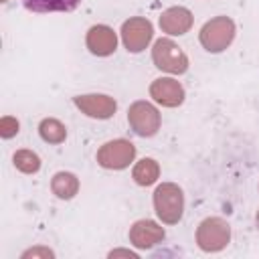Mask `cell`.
<instances>
[{
	"mask_svg": "<svg viewBox=\"0 0 259 259\" xmlns=\"http://www.w3.org/2000/svg\"><path fill=\"white\" fill-rule=\"evenodd\" d=\"M150 95L164 107H176L184 101V87L170 77H160L150 85Z\"/></svg>",
	"mask_w": 259,
	"mask_h": 259,
	"instance_id": "9",
	"label": "cell"
},
{
	"mask_svg": "<svg viewBox=\"0 0 259 259\" xmlns=\"http://www.w3.org/2000/svg\"><path fill=\"white\" fill-rule=\"evenodd\" d=\"M85 42H87V49H89L93 55H97V57H107V55H111V53L115 51V47H117V36H115V32H113V28H109L107 24H95V26L89 28Z\"/></svg>",
	"mask_w": 259,
	"mask_h": 259,
	"instance_id": "10",
	"label": "cell"
},
{
	"mask_svg": "<svg viewBox=\"0 0 259 259\" xmlns=\"http://www.w3.org/2000/svg\"><path fill=\"white\" fill-rule=\"evenodd\" d=\"M81 0H22L30 12H71Z\"/></svg>",
	"mask_w": 259,
	"mask_h": 259,
	"instance_id": "14",
	"label": "cell"
},
{
	"mask_svg": "<svg viewBox=\"0 0 259 259\" xmlns=\"http://www.w3.org/2000/svg\"><path fill=\"white\" fill-rule=\"evenodd\" d=\"M192 26V14L184 6H172L162 12L160 16V28L168 34H184Z\"/></svg>",
	"mask_w": 259,
	"mask_h": 259,
	"instance_id": "12",
	"label": "cell"
},
{
	"mask_svg": "<svg viewBox=\"0 0 259 259\" xmlns=\"http://www.w3.org/2000/svg\"><path fill=\"white\" fill-rule=\"evenodd\" d=\"M0 134H2V138H12L14 134H18V121L10 115L2 117L0 119Z\"/></svg>",
	"mask_w": 259,
	"mask_h": 259,
	"instance_id": "18",
	"label": "cell"
},
{
	"mask_svg": "<svg viewBox=\"0 0 259 259\" xmlns=\"http://www.w3.org/2000/svg\"><path fill=\"white\" fill-rule=\"evenodd\" d=\"M152 34H154V28H152V22L148 18L136 16V18H130L121 24V40L130 53L144 51L150 45Z\"/></svg>",
	"mask_w": 259,
	"mask_h": 259,
	"instance_id": "7",
	"label": "cell"
},
{
	"mask_svg": "<svg viewBox=\"0 0 259 259\" xmlns=\"http://www.w3.org/2000/svg\"><path fill=\"white\" fill-rule=\"evenodd\" d=\"M229 239H231V227L221 217H208L196 229V243L206 253L225 249Z\"/></svg>",
	"mask_w": 259,
	"mask_h": 259,
	"instance_id": "3",
	"label": "cell"
},
{
	"mask_svg": "<svg viewBox=\"0 0 259 259\" xmlns=\"http://www.w3.org/2000/svg\"><path fill=\"white\" fill-rule=\"evenodd\" d=\"M132 176H134V180H136L140 186H150V184H154V182L158 180V176H160V166H158L156 160L144 158V160H140V162L134 166Z\"/></svg>",
	"mask_w": 259,
	"mask_h": 259,
	"instance_id": "15",
	"label": "cell"
},
{
	"mask_svg": "<svg viewBox=\"0 0 259 259\" xmlns=\"http://www.w3.org/2000/svg\"><path fill=\"white\" fill-rule=\"evenodd\" d=\"M152 61L158 69H162L166 73H172V75H182L188 69V57L170 38H158L154 42Z\"/></svg>",
	"mask_w": 259,
	"mask_h": 259,
	"instance_id": "4",
	"label": "cell"
},
{
	"mask_svg": "<svg viewBox=\"0 0 259 259\" xmlns=\"http://www.w3.org/2000/svg\"><path fill=\"white\" fill-rule=\"evenodd\" d=\"M136 158V146L127 140H113L99 148L97 162L107 170H121Z\"/></svg>",
	"mask_w": 259,
	"mask_h": 259,
	"instance_id": "6",
	"label": "cell"
},
{
	"mask_svg": "<svg viewBox=\"0 0 259 259\" xmlns=\"http://www.w3.org/2000/svg\"><path fill=\"white\" fill-rule=\"evenodd\" d=\"M162 239H164V229L150 219L136 221L130 229V241L140 249H150L162 243Z\"/></svg>",
	"mask_w": 259,
	"mask_h": 259,
	"instance_id": "11",
	"label": "cell"
},
{
	"mask_svg": "<svg viewBox=\"0 0 259 259\" xmlns=\"http://www.w3.org/2000/svg\"><path fill=\"white\" fill-rule=\"evenodd\" d=\"M38 134H40V138H42L45 142H49V144H61V142L67 138V127H65L59 119L47 117V119L40 121Z\"/></svg>",
	"mask_w": 259,
	"mask_h": 259,
	"instance_id": "16",
	"label": "cell"
},
{
	"mask_svg": "<svg viewBox=\"0 0 259 259\" xmlns=\"http://www.w3.org/2000/svg\"><path fill=\"white\" fill-rule=\"evenodd\" d=\"M154 210L158 219L166 225H176L182 219L184 210V194L178 184L164 182L154 192Z\"/></svg>",
	"mask_w": 259,
	"mask_h": 259,
	"instance_id": "1",
	"label": "cell"
},
{
	"mask_svg": "<svg viewBox=\"0 0 259 259\" xmlns=\"http://www.w3.org/2000/svg\"><path fill=\"white\" fill-rule=\"evenodd\" d=\"M12 160H14V166L24 174H34L40 168V158L32 150H18Z\"/></svg>",
	"mask_w": 259,
	"mask_h": 259,
	"instance_id": "17",
	"label": "cell"
},
{
	"mask_svg": "<svg viewBox=\"0 0 259 259\" xmlns=\"http://www.w3.org/2000/svg\"><path fill=\"white\" fill-rule=\"evenodd\" d=\"M38 257V255H42V257H53V251H49V249H30V251H24L22 253V257Z\"/></svg>",
	"mask_w": 259,
	"mask_h": 259,
	"instance_id": "19",
	"label": "cell"
},
{
	"mask_svg": "<svg viewBox=\"0 0 259 259\" xmlns=\"http://www.w3.org/2000/svg\"><path fill=\"white\" fill-rule=\"evenodd\" d=\"M2 2H6V0H2Z\"/></svg>",
	"mask_w": 259,
	"mask_h": 259,
	"instance_id": "22",
	"label": "cell"
},
{
	"mask_svg": "<svg viewBox=\"0 0 259 259\" xmlns=\"http://www.w3.org/2000/svg\"><path fill=\"white\" fill-rule=\"evenodd\" d=\"M255 223H257V229H259V210H257V217H255Z\"/></svg>",
	"mask_w": 259,
	"mask_h": 259,
	"instance_id": "21",
	"label": "cell"
},
{
	"mask_svg": "<svg viewBox=\"0 0 259 259\" xmlns=\"http://www.w3.org/2000/svg\"><path fill=\"white\" fill-rule=\"evenodd\" d=\"M51 188H53V192H55L59 198L69 200V198H73V196L77 194V190H79V180H77V176L71 174V172H57V174L53 176V180H51Z\"/></svg>",
	"mask_w": 259,
	"mask_h": 259,
	"instance_id": "13",
	"label": "cell"
},
{
	"mask_svg": "<svg viewBox=\"0 0 259 259\" xmlns=\"http://www.w3.org/2000/svg\"><path fill=\"white\" fill-rule=\"evenodd\" d=\"M75 105L89 117H97V119H107L115 113L117 103L113 97L103 95V93H89V95H77L75 97Z\"/></svg>",
	"mask_w": 259,
	"mask_h": 259,
	"instance_id": "8",
	"label": "cell"
},
{
	"mask_svg": "<svg viewBox=\"0 0 259 259\" xmlns=\"http://www.w3.org/2000/svg\"><path fill=\"white\" fill-rule=\"evenodd\" d=\"M235 38V22L229 16H214L200 28V45L208 53L225 51Z\"/></svg>",
	"mask_w": 259,
	"mask_h": 259,
	"instance_id": "2",
	"label": "cell"
},
{
	"mask_svg": "<svg viewBox=\"0 0 259 259\" xmlns=\"http://www.w3.org/2000/svg\"><path fill=\"white\" fill-rule=\"evenodd\" d=\"M117 255H125V257H132V259H136V253H132V251H111L109 253V257H117Z\"/></svg>",
	"mask_w": 259,
	"mask_h": 259,
	"instance_id": "20",
	"label": "cell"
},
{
	"mask_svg": "<svg viewBox=\"0 0 259 259\" xmlns=\"http://www.w3.org/2000/svg\"><path fill=\"white\" fill-rule=\"evenodd\" d=\"M127 121H130V127L142 138H150L160 130V113L148 101L132 103L127 109Z\"/></svg>",
	"mask_w": 259,
	"mask_h": 259,
	"instance_id": "5",
	"label": "cell"
}]
</instances>
